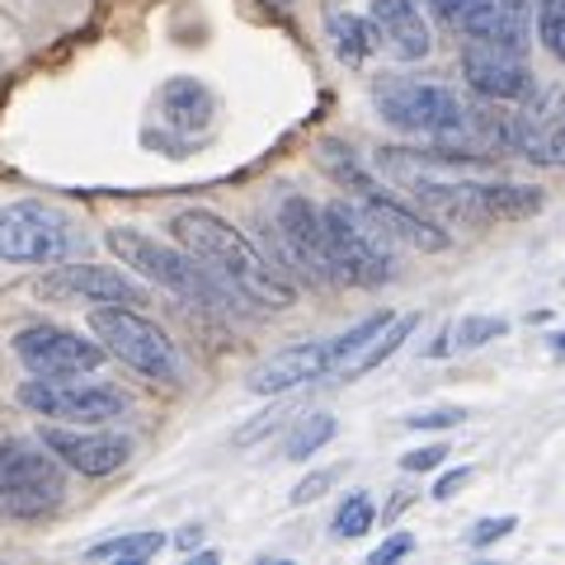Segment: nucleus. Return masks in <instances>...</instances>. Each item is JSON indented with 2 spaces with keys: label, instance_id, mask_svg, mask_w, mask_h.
<instances>
[{
  "label": "nucleus",
  "instance_id": "dca6fc26",
  "mask_svg": "<svg viewBox=\"0 0 565 565\" xmlns=\"http://www.w3.org/2000/svg\"><path fill=\"white\" fill-rule=\"evenodd\" d=\"M527 24H533V0H471V6L457 14V29H462L467 39L519 47V52L527 43Z\"/></svg>",
  "mask_w": 565,
  "mask_h": 565
},
{
  "label": "nucleus",
  "instance_id": "9d476101",
  "mask_svg": "<svg viewBox=\"0 0 565 565\" xmlns=\"http://www.w3.org/2000/svg\"><path fill=\"white\" fill-rule=\"evenodd\" d=\"M71 250L66 217L47 203H10L0 207V259L6 264H57Z\"/></svg>",
  "mask_w": 565,
  "mask_h": 565
},
{
  "label": "nucleus",
  "instance_id": "a211bd4d",
  "mask_svg": "<svg viewBox=\"0 0 565 565\" xmlns=\"http://www.w3.org/2000/svg\"><path fill=\"white\" fill-rule=\"evenodd\" d=\"M363 207L377 217V226L392 241H405L411 250H424V255H434V250H448V232L438 222H429V217H419V212H411L405 203H396V199H386V193L377 189V193H367L363 199Z\"/></svg>",
  "mask_w": 565,
  "mask_h": 565
},
{
  "label": "nucleus",
  "instance_id": "c756f323",
  "mask_svg": "<svg viewBox=\"0 0 565 565\" xmlns=\"http://www.w3.org/2000/svg\"><path fill=\"white\" fill-rule=\"evenodd\" d=\"M340 481V467H326V471H311L307 481H297V490H292V504H311V500H321V494Z\"/></svg>",
  "mask_w": 565,
  "mask_h": 565
},
{
  "label": "nucleus",
  "instance_id": "ddd939ff",
  "mask_svg": "<svg viewBox=\"0 0 565 565\" xmlns=\"http://www.w3.org/2000/svg\"><path fill=\"white\" fill-rule=\"evenodd\" d=\"M462 76H467V85L476 95L500 99V104H514V99L533 95V71H527L519 47H500V43L471 39L462 47Z\"/></svg>",
  "mask_w": 565,
  "mask_h": 565
},
{
  "label": "nucleus",
  "instance_id": "4c0bfd02",
  "mask_svg": "<svg viewBox=\"0 0 565 565\" xmlns=\"http://www.w3.org/2000/svg\"><path fill=\"white\" fill-rule=\"evenodd\" d=\"M552 349H556V353H565V334H552Z\"/></svg>",
  "mask_w": 565,
  "mask_h": 565
},
{
  "label": "nucleus",
  "instance_id": "473e14b6",
  "mask_svg": "<svg viewBox=\"0 0 565 565\" xmlns=\"http://www.w3.org/2000/svg\"><path fill=\"white\" fill-rule=\"evenodd\" d=\"M411 552H415V537H411V533H396V537H386V542H382V546H377V552L367 556V561H373V565H392V561L411 556Z\"/></svg>",
  "mask_w": 565,
  "mask_h": 565
},
{
  "label": "nucleus",
  "instance_id": "aec40b11",
  "mask_svg": "<svg viewBox=\"0 0 565 565\" xmlns=\"http://www.w3.org/2000/svg\"><path fill=\"white\" fill-rule=\"evenodd\" d=\"M326 29H330V43H334V52H340V62H349V66H363L367 52L382 47L373 20H359V14H349V10L326 14Z\"/></svg>",
  "mask_w": 565,
  "mask_h": 565
},
{
  "label": "nucleus",
  "instance_id": "b1692460",
  "mask_svg": "<svg viewBox=\"0 0 565 565\" xmlns=\"http://www.w3.org/2000/svg\"><path fill=\"white\" fill-rule=\"evenodd\" d=\"M334 429H340V424H334V415H302L292 424V434H288V444H282V457H292V462H307L311 452H321L330 438H334Z\"/></svg>",
  "mask_w": 565,
  "mask_h": 565
},
{
  "label": "nucleus",
  "instance_id": "6e6552de",
  "mask_svg": "<svg viewBox=\"0 0 565 565\" xmlns=\"http://www.w3.org/2000/svg\"><path fill=\"white\" fill-rule=\"evenodd\" d=\"M274 241H278V255L288 259L297 274H307L311 282H340L330 236H326V212L316 207L311 199H302V193H288V199L278 203Z\"/></svg>",
  "mask_w": 565,
  "mask_h": 565
},
{
  "label": "nucleus",
  "instance_id": "f3484780",
  "mask_svg": "<svg viewBox=\"0 0 565 565\" xmlns=\"http://www.w3.org/2000/svg\"><path fill=\"white\" fill-rule=\"evenodd\" d=\"M373 29L377 43L401 62H424L434 52L429 24H424L415 0H373Z\"/></svg>",
  "mask_w": 565,
  "mask_h": 565
},
{
  "label": "nucleus",
  "instance_id": "bb28decb",
  "mask_svg": "<svg viewBox=\"0 0 565 565\" xmlns=\"http://www.w3.org/2000/svg\"><path fill=\"white\" fill-rule=\"evenodd\" d=\"M509 330L504 316H467V321L452 326V344L457 349H481L490 340H500V334Z\"/></svg>",
  "mask_w": 565,
  "mask_h": 565
},
{
  "label": "nucleus",
  "instance_id": "c9c22d12",
  "mask_svg": "<svg viewBox=\"0 0 565 565\" xmlns=\"http://www.w3.org/2000/svg\"><path fill=\"white\" fill-rule=\"evenodd\" d=\"M467 6H471V0H434V10L444 14V20H452V24H457V14H462Z\"/></svg>",
  "mask_w": 565,
  "mask_h": 565
},
{
  "label": "nucleus",
  "instance_id": "20e7f679",
  "mask_svg": "<svg viewBox=\"0 0 565 565\" xmlns=\"http://www.w3.org/2000/svg\"><path fill=\"white\" fill-rule=\"evenodd\" d=\"M66 462L43 438H6L0 444V514L39 523L66 500Z\"/></svg>",
  "mask_w": 565,
  "mask_h": 565
},
{
  "label": "nucleus",
  "instance_id": "4468645a",
  "mask_svg": "<svg viewBox=\"0 0 565 565\" xmlns=\"http://www.w3.org/2000/svg\"><path fill=\"white\" fill-rule=\"evenodd\" d=\"M334 367H340V359H334V340H307V344L269 353V359L250 373V392L255 396H282V392H297V386L334 373Z\"/></svg>",
  "mask_w": 565,
  "mask_h": 565
},
{
  "label": "nucleus",
  "instance_id": "e433bc0d",
  "mask_svg": "<svg viewBox=\"0 0 565 565\" xmlns=\"http://www.w3.org/2000/svg\"><path fill=\"white\" fill-rule=\"evenodd\" d=\"M405 504H411V494H396V500H392V509H386V519H396Z\"/></svg>",
  "mask_w": 565,
  "mask_h": 565
},
{
  "label": "nucleus",
  "instance_id": "c85d7f7f",
  "mask_svg": "<svg viewBox=\"0 0 565 565\" xmlns=\"http://www.w3.org/2000/svg\"><path fill=\"white\" fill-rule=\"evenodd\" d=\"M467 419L462 405H438V411H419V415H405V429H457Z\"/></svg>",
  "mask_w": 565,
  "mask_h": 565
},
{
  "label": "nucleus",
  "instance_id": "0eeeda50",
  "mask_svg": "<svg viewBox=\"0 0 565 565\" xmlns=\"http://www.w3.org/2000/svg\"><path fill=\"white\" fill-rule=\"evenodd\" d=\"M14 401L24 411L43 415L52 424H114L118 415H128V396L109 382H76V377H39L20 382Z\"/></svg>",
  "mask_w": 565,
  "mask_h": 565
},
{
  "label": "nucleus",
  "instance_id": "cd10ccee",
  "mask_svg": "<svg viewBox=\"0 0 565 565\" xmlns=\"http://www.w3.org/2000/svg\"><path fill=\"white\" fill-rule=\"evenodd\" d=\"M537 33L546 52H552L556 62H565V0H542L537 6Z\"/></svg>",
  "mask_w": 565,
  "mask_h": 565
},
{
  "label": "nucleus",
  "instance_id": "f8f14e48",
  "mask_svg": "<svg viewBox=\"0 0 565 565\" xmlns=\"http://www.w3.org/2000/svg\"><path fill=\"white\" fill-rule=\"evenodd\" d=\"M43 297L52 302H90V307H137L147 302V288L109 264H57L43 278Z\"/></svg>",
  "mask_w": 565,
  "mask_h": 565
},
{
  "label": "nucleus",
  "instance_id": "1a4fd4ad",
  "mask_svg": "<svg viewBox=\"0 0 565 565\" xmlns=\"http://www.w3.org/2000/svg\"><path fill=\"white\" fill-rule=\"evenodd\" d=\"M504 147H514L533 166H565V90L542 85L504 114Z\"/></svg>",
  "mask_w": 565,
  "mask_h": 565
},
{
  "label": "nucleus",
  "instance_id": "4be33fe9",
  "mask_svg": "<svg viewBox=\"0 0 565 565\" xmlns=\"http://www.w3.org/2000/svg\"><path fill=\"white\" fill-rule=\"evenodd\" d=\"M415 330H419V316H415V311H411V316H392V326H386V330L377 334V340L367 344V349L359 353V359H353V363L344 367L340 377L349 382V377H363V373H373V367H382V363L392 359V353H396V349H401L405 340H411Z\"/></svg>",
  "mask_w": 565,
  "mask_h": 565
},
{
  "label": "nucleus",
  "instance_id": "72a5a7b5",
  "mask_svg": "<svg viewBox=\"0 0 565 565\" xmlns=\"http://www.w3.org/2000/svg\"><path fill=\"white\" fill-rule=\"evenodd\" d=\"M467 481H471V467H452V471H444V476H438L429 494H434V500H452V494L462 490Z\"/></svg>",
  "mask_w": 565,
  "mask_h": 565
},
{
  "label": "nucleus",
  "instance_id": "f03ea898",
  "mask_svg": "<svg viewBox=\"0 0 565 565\" xmlns=\"http://www.w3.org/2000/svg\"><path fill=\"white\" fill-rule=\"evenodd\" d=\"M377 114L392 122L401 132H415V137H438V141H500L504 147V114H490L476 118L471 104L448 90V85H434V81H382L377 90Z\"/></svg>",
  "mask_w": 565,
  "mask_h": 565
},
{
  "label": "nucleus",
  "instance_id": "9b49d317",
  "mask_svg": "<svg viewBox=\"0 0 565 565\" xmlns=\"http://www.w3.org/2000/svg\"><path fill=\"white\" fill-rule=\"evenodd\" d=\"M104 353L109 349L99 340H85L81 330L66 326H24L14 334V359L39 377H85L104 363Z\"/></svg>",
  "mask_w": 565,
  "mask_h": 565
},
{
  "label": "nucleus",
  "instance_id": "7c9ffc66",
  "mask_svg": "<svg viewBox=\"0 0 565 565\" xmlns=\"http://www.w3.org/2000/svg\"><path fill=\"white\" fill-rule=\"evenodd\" d=\"M448 444H424V448H415V452H405L401 457V471H434V467H444L448 462Z\"/></svg>",
  "mask_w": 565,
  "mask_h": 565
},
{
  "label": "nucleus",
  "instance_id": "7ed1b4c3",
  "mask_svg": "<svg viewBox=\"0 0 565 565\" xmlns=\"http://www.w3.org/2000/svg\"><path fill=\"white\" fill-rule=\"evenodd\" d=\"M104 245L118 255V264H128L132 274L156 282V288L180 292L184 302L226 311V307H232V297H236L193 250H174V245L137 232V226H109V232H104Z\"/></svg>",
  "mask_w": 565,
  "mask_h": 565
},
{
  "label": "nucleus",
  "instance_id": "5701e85b",
  "mask_svg": "<svg viewBox=\"0 0 565 565\" xmlns=\"http://www.w3.org/2000/svg\"><path fill=\"white\" fill-rule=\"evenodd\" d=\"M166 552V537L161 533H118L109 542H95L90 546V561H122V565H141L151 556Z\"/></svg>",
  "mask_w": 565,
  "mask_h": 565
},
{
  "label": "nucleus",
  "instance_id": "2f4dec72",
  "mask_svg": "<svg viewBox=\"0 0 565 565\" xmlns=\"http://www.w3.org/2000/svg\"><path fill=\"white\" fill-rule=\"evenodd\" d=\"M514 527H519V519H509V514H500V519H481V523L471 527V537H467V542H471V546H490V542L509 537Z\"/></svg>",
  "mask_w": 565,
  "mask_h": 565
},
{
  "label": "nucleus",
  "instance_id": "412c9836",
  "mask_svg": "<svg viewBox=\"0 0 565 565\" xmlns=\"http://www.w3.org/2000/svg\"><path fill=\"white\" fill-rule=\"evenodd\" d=\"M316 161H321V170L330 174L334 184H344V189H353L359 199H367V193H377V180L367 174L363 166H359V156H353L344 141H334V137H326V141H316Z\"/></svg>",
  "mask_w": 565,
  "mask_h": 565
},
{
  "label": "nucleus",
  "instance_id": "f704fd0d",
  "mask_svg": "<svg viewBox=\"0 0 565 565\" xmlns=\"http://www.w3.org/2000/svg\"><path fill=\"white\" fill-rule=\"evenodd\" d=\"M199 542H203V527H199V523H189L184 533L174 537V546H180V552H193V546H199Z\"/></svg>",
  "mask_w": 565,
  "mask_h": 565
},
{
  "label": "nucleus",
  "instance_id": "2eb2a0df",
  "mask_svg": "<svg viewBox=\"0 0 565 565\" xmlns=\"http://www.w3.org/2000/svg\"><path fill=\"white\" fill-rule=\"evenodd\" d=\"M43 444L81 476H114L132 457L128 438L109 434V429H95V424H81V429H62V424H52V429H43Z\"/></svg>",
  "mask_w": 565,
  "mask_h": 565
},
{
  "label": "nucleus",
  "instance_id": "f257e3e1",
  "mask_svg": "<svg viewBox=\"0 0 565 565\" xmlns=\"http://www.w3.org/2000/svg\"><path fill=\"white\" fill-rule=\"evenodd\" d=\"M170 232H174V241H180L184 250L199 255L207 269L241 297V302H255V307H269V311L292 307L297 292H292V282L282 278V269L264 259L232 222L217 217V212L184 207L180 217L170 222Z\"/></svg>",
  "mask_w": 565,
  "mask_h": 565
},
{
  "label": "nucleus",
  "instance_id": "423d86ee",
  "mask_svg": "<svg viewBox=\"0 0 565 565\" xmlns=\"http://www.w3.org/2000/svg\"><path fill=\"white\" fill-rule=\"evenodd\" d=\"M90 330L118 363L132 367V373L166 382V386L180 382V353H174V344L166 340V330L156 321H147V316H137L132 307H95Z\"/></svg>",
  "mask_w": 565,
  "mask_h": 565
},
{
  "label": "nucleus",
  "instance_id": "a878e982",
  "mask_svg": "<svg viewBox=\"0 0 565 565\" xmlns=\"http://www.w3.org/2000/svg\"><path fill=\"white\" fill-rule=\"evenodd\" d=\"M373 523H377V509H373L367 494H349V500L334 509V533L340 537H363Z\"/></svg>",
  "mask_w": 565,
  "mask_h": 565
},
{
  "label": "nucleus",
  "instance_id": "393cba45",
  "mask_svg": "<svg viewBox=\"0 0 565 565\" xmlns=\"http://www.w3.org/2000/svg\"><path fill=\"white\" fill-rule=\"evenodd\" d=\"M386 326H392V316H386V311H373V316H367V321H359L353 330L334 334V359H340V367H334V373H344V367H349L353 359H359V353H363L367 344H373Z\"/></svg>",
  "mask_w": 565,
  "mask_h": 565
},
{
  "label": "nucleus",
  "instance_id": "6ab92c4d",
  "mask_svg": "<svg viewBox=\"0 0 565 565\" xmlns=\"http://www.w3.org/2000/svg\"><path fill=\"white\" fill-rule=\"evenodd\" d=\"M161 114L180 132H199V128H207V122H212V114H217V99H212V90L203 81L174 76V81L161 85Z\"/></svg>",
  "mask_w": 565,
  "mask_h": 565
},
{
  "label": "nucleus",
  "instance_id": "39448f33",
  "mask_svg": "<svg viewBox=\"0 0 565 565\" xmlns=\"http://www.w3.org/2000/svg\"><path fill=\"white\" fill-rule=\"evenodd\" d=\"M326 236L334 250V269H340V282H353V288H377L386 282L392 269V236L377 226V217L359 203H326Z\"/></svg>",
  "mask_w": 565,
  "mask_h": 565
}]
</instances>
